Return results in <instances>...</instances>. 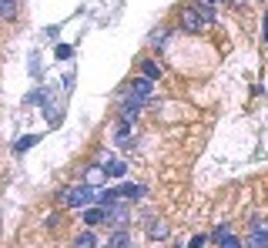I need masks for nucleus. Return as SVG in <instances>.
<instances>
[{"mask_svg":"<svg viewBox=\"0 0 268 248\" xmlns=\"http://www.w3.org/2000/svg\"><path fill=\"white\" fill-rule=\"evenodd\" d=\"M91 201H94L91 185H71V188L64 191V205H71V208H87Z\"/></svg>","mask_w":268,"mask_h":248,"instance_id":"f257e3e1","label":"nucleus"},{"mask_svg":"<svg viewBox=\"0 0 268 248\" xmlns=\"http://www.w3.org/2000/svg\"><path fill=\"white\" fill-rule=\"evenodd\" d=\"M181 27H185V30H205V27H208V20L201 17V10L185 7V10H181Z\"/></svg>","mask_w":268,"mask_h":248,"instance_id":"f03ea898","label":"nucleus"},{"mask_svg":"<svg viewBox=\"0 0 268 248\" xmlns=\"http://www.w3.org/2000/svg\"><path fill=\"white\" fill-rule=\"evenodd\" d=\"M141 114V97H124V104H121V121H134V117Z\"/></svg>","mask_w":268,"mask_h":248,"instance_id":"7ed1b4c3","label":"nucleus"},{"mask_svg":"<svg viewBox=\"0 0 268 248\" xmlns=\"http://www.w3.org/2000/svg\"><path fill=\"white\" fill-rule=\"evenodd\" d=\"M104 218H111V211L104 208V205H87V208H84V221H87V225H101Z\"/></svg>","mask_w":268,"mask_h":248,"instance_id":"20e7f679","label":"nucleus"},{"mask_svg":"<svg viewBox=\"0 0 268 248\" xmlns=\"http://www.w3.org/2000/svg\"><path fill=\"white\" fill-rule=\"evenodd\" d=\"M151 87H154L151 77H137V81L131 84V91H128V94H131V97H141V101H144V97H151Z\"/></svg>","mask_w":268,"mask_h":248,"instance_id":"39448f33","label":"nucleus"},{"mask_svg":"<svg viewBox=\"0 0 268 248\" xmlns=\"http://www.w3.org/2000/svg\"><path fill=\"white\" fill-rule=\"evenodd\" d=\"M101 168H104V174H111V178H121V174L128 171V165L121 158H101Z\"/></svg>","mask_w":268,"mask_h":248,"instance_id":"423d86ee","label":"nucleus"},{"mask_svg":"<svg viewBox=\"0 0 268 248\" xmlns=\"http://www.w3.org/2000/svg\"><path fill=\"white\" fill-rule=\"evenodd\" d=\"M114 141L121 144V148H128V144H131V121H121V124H117Z\"/></svg>","mask_w":268,"mask_h":248,"instance_id":"0eeeda50","label":"nucleus"},{"mask_svg":"<svg viewBox=\"0 0 268 248\" xmlns=\"http://www.w3.org/2000/svg\"><path fill=\"white\" fill-rule=\"evenodd\" d=\"M17 17V0H0V20H14Z\"/></svg>","mask_w":268,"mask_h":248,"instance_id":"6e6552de","label":"nucleus"},{"mask_svg":"<svg viewBox=\"0 0 268 248\" xmlns=\"http://www.w3.org/2000/svg\"><path fill=\"white\" fill-rule=\"evenodd\" d=\"M117 194H121V198H128V201H131V198H141V194H144V185H121Z\"/></svg>","mask_w":268,"mask_h":248,"instance_id":"1a4fd4ad","label":"nucleus"},{"mask_svg":"<svg viewBox=\"0 0 268 248\" xmlns=\"http://www.w3.org/2000/svg\"><path fill=\"white\" fill-rule=\"evenodd\" d=\"M94 245H97V238L91 235V231H80V235L74 238V248H94Z\"/></svg>","mask_w":268,"mask_h":248,"instance_id":"9d476101","label":"nucleus"},{"mask_svg":"<svg viewBox=\"0 0 268 248\" xmlns=\"http://www.w3.org/2000/svg\"><path fill=\"white\" fill-rule=\"evenodd\" d=\"M148 235H151V238H164V235H168V225H164V221H158V218H154L151 225H148Z\"/></svg>","mask_w":268,"mask_h":248,"instance_id":"9b49d317","label":"nucleus"},{"mask_svg":"<svg viewBox=\"0 0 268 248\" xmlns=\"http://www.w3.org/2000/svg\"><path fill=\"white\" fill-rule=\"evenodd\" d=\"M265 242H268V235L262 228H255V235L248 238V248H265Z\"/></svg>","mask_w":268,"mask_h":248,"instance_id":"f8f14e48","label":"nucleus"},{"mask_svg":"<svg viewBox=\"0 0 268 248\" xmlns=\"http://www.w3.org/2000/svg\"><path fill=\"white\" fill-rule=\"evenodd\" d=\"M124 245H128V231H117L107 238V248H124Z\"/></svg>","mask_w":268,"mask_h":248,"instance_id":"ddd939ff","label":"nucleus"},{"mask_svg":"<svg viewBox=\"0 0 268 248\" xmlns=\"http://www.w3.org/2000/svg\"><path fill=\"white\" fill-rule=\"evenodd\" d=\"M144 77H151V81H158V77H161V67H158L154 60H144Z\"/></svg>","mask_w":268,"mask_h":248,"instance_id":"4468645a","label":"nucleus"},{"mask_svg":"<svg viewBox=\"0 0 268 248\" xmlns=\"http://www.w3.org/2000/svg\"><path fill=\"white\" fill-rule=\"evenodd\" d=\"M30 144H37V134H30V138H20V141H17V144H14V151H27V148H30Z\"/></svg>","mask_w":268,"mask_h":248,"instance_id":"2eb2a0df","label":"nucleus"},{"mask_svg":"<svg viewBox=\"0 0 268 248\" xmlns=\"http://www.w3.org/2000/svg\"><path fill=\"white\" fill-rule=\"evenodd\" d=\"M218 248H241V242H238V238H235V235H228V238H225V242H218Z\"/></svg>","mask_w":268,"mask_h":248,"instance_id":"dca6fc26","label":"nucleus"},{"mask_svg":"<svg viewBox=\"0 0 268 248\" xmlns=\"http://www.w3.org/2000/svg\"><path fill=\"white\" fill-rule=\"evenodd\" d=\"M211 238H214V242H225V238H228V225H218V228H214V235H211Z\"/></svg>","mask_w":268,"mask_h":248,"instance_id":"f3484780","label":"nucleus"},{"mask_svg":"<svg viewBox=\"0 0 268 248\" xmlns=\"http://www.w3.org/2000/svg\"><path fill=\"white\" fill-rule=\"evenodd\" d=\"M54 54H57L60 60H67V57H71V54H74V47H67V44H60V47H57V51H54Z\"/></svg>","mask_w":268,"mask_h":248,"instance_id":"a211bd4d","label":"nucleus"},{"mask_svg":"<svg viewBox=\"0 0 268 248\" xmlns=\"http://www.w3.org/2000/svg\"><path fill=\"white\" fill-rule=\"evenodd\" d=\"M164 37H168V30L161 27V30H154V34H151V44H161V40H164Z\"/></svg>","mask_w":268,"mask_h":248,"instance_id":"6ab92c4d","label":"nucleus"},{"mask_svg":"<svg viewBox=\"0 0 268 248\" xmlns=\"http://www.w3.org/2000/svg\"><path fill=\"white\" fill-rule=\"evenodd\" d=\"M262 34H265V40H268V14H265V30H262Z\"/></svg>","mask_w":268,"mask_h":248,"instance_id":"aec40b11","label":"nucleus"},{"mask_svg":"<svg viewBox=\"0 0 268 248\" xmlns=\"http://www.w3.org/2000/svg\"><path fill=\"white\" fill-rule=\"evenodd\" d=\"M235 3H248V0H235Z\"/></svg>","mask_w":268,"mask_h":248,"instance_id":"412c9836","label":"nucleus"},{"mask_svg":"<svg viewBox=\"0 0 268 248\" xmlns=\"http://www.w3.org/2000/svg\"><path fill=\"white\" fill-rule=\"evenodd\" d=\"M124 248H134V245H124Z\"/></svg>","mask_w":268,"mask_h":248,"instance_id":"4be33fe9","label":"nucleus"},{"mask_svg":"<svg viewBox=\"0 0 268 248\" xmlns=\"http://www.w3.org/2000/svg\"><path fill=\"white\" fill-rule=\"evenodd\" d=\"M208 3H214V0H208Z\"/></svg>","mask_w":268,"mask_h":248,"instance_id":"5701e85b","label":"nucleus"},{"mask_svg":"<svg viewBox=\"0 0 268 248\" xmlns=\"http://www.w3.org/2000/svg\"><path fill=\"white\" fill-rule=\"evenodd\" d=\"M265 248H268V242H265Z\"/></svg>","mask_w":268,"mask_h":248,"instance_id":"b1692460","label":"nucleus"}]
</instances>
